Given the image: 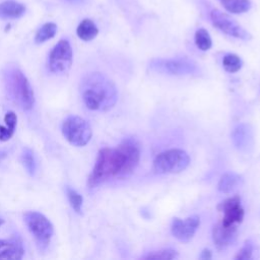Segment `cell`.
I'll return each mask as SVG.
<instances>
[{
  "mask_svg": "<svg viewBox=\"0 0 260 260\" xmlns=\"http://www.w3.org/2000/svg\"><path fill=\"white\" fill-rule=\"evenodd\" d=\"M140 159V145L135 138H125L115 148H102L88 177V187L93 188L110 179L129 177Z\"/></svg>",
  "mask_w": 260,
  "mask_h": 260,
  "instance_id": "1",
  "label": "cell"
},
{
  "mask_svg": "<svg viewBox=\"0 0 260 260\" xmlns=\"http://www.w3.org/2000/svg\"><path fill=\"white\" fill-rule=\"evenodd\" d=\"M150 67L156 71L174 75L192 74L197 70L196 64L188 59H155L151 61Z\"/></svg>",
  "mask_w": 260,
  "mask_h": 260,
  "instance_id": "9",
  "label": "cell"
},
{
  "mask_svg": "<svg viewBox=\"0 0 260 260\" xmlns=\"http://www.w3.org/2000/svg\"><path fill=\"white\" fill-rule=\"evenodd\" d=\"M190 162L186 151L172 148L158 153L153 160V170L158 174H177L184 171Z\"/></svg>",
  "mask_w": 260,
  "mask_h": 260,
  "instance_id": "3",
  "label": "cell"
},
{
  "mask_svg": "<svg viewBox=\"0 0 260 260\" xmlns=\"http://www.w3.org/2000/svg\"><path fill=\"white\" fill-rule=\"evenodd\" d=\"M242 182V178L235 173L223 174L217 184V189L222 193H230L235 190Z\"/></svg>",
  "mask_w": 260,
  "mask_h": 260,
  "instance_id": "17",
  "label": "cell"
},
{
  "mask_svg": "<svg viewBox=\"0 0 260 260\" xmlns=\"http://www.w3.org/2000/svg\"><path fill=\"white\" fill-rule=\"evenodd\" d=\"M22 160H23V165L26 168V170L28 171V173L34 174V172H35V158H34L32 152L29 149H24L23 150Z\"/></svg>",
  "mask_w": 260,
  "mask_h": 260,
  "instance_id": "25",
  "label": "cell"
},
{
  "mask_svg": "<svg viewBox=\"0 0 260 260\" xmlns=\"http://www.w3.org/2000/svg\"><path fill=\"white\" fill-rule=\"evenodd\" d=\"M14 129L15 128L10 127L8 125H0V141H6L10 139L14 133Z\"/></svg>",
  "mask_w": 260,
  "mask_h": 260,
  "instance_id": "26",
  "label": "cell"
},
{
  "mask_svg": "<svg viewBox=\"0 0 260 260\" xmlns=\"http://www.w3.org/2000/svg\"><path fill=\"white\" fill-rule=\"evenodd\" d=\"M209 17L213 26H215L223 34L244 41L251 39V35L243 26H241L230 15L218 10L217 8H212L210 10Z\"/></svg>",
  "mask_w": 260,
  "mask_h": 260,
  "instance_id": "7",
  "label": "cell"
},
{
  "mask_svg": "<svg viewBox=\"0 0 260 260\" xmlns=\"http://www.w3.org/2000/svg\"><path fill=\"white\" fill-rule=\"evenodd\" d=\"M223 8L234 14H241L247 12L251 8L250 0H218Z\"/></svg>",
  "mask_w": 260,
  "mask_h": 260,
  "instance_id": "18",
  "label": "cell"
},
{
  "mask_svg": "<svg viewBox=\"0 0 260 260\" xmlns=\"http://www.w3.org/2000/svg\"><path fill=\"white\" fill-rule=\"evenodd\" d=\"M178 256V252L174 249H162L158 251L149 252L147 255L143 256V259H154V260H171Z\"/></svg>",
  "mask_w": 260,
  "mask_h": 260,
  "instance_id": "22",
  "label": "cell"
},
{
  "mask_svg": "<svg viewBox=\"0 0 260 260\" xmlns=\"http://www.w3.org/2000/svg\"><path fill=\"white\" fill-rule=\"evenodd\" d=\"M199 225L200 218L197 215H191L185 219L175 217L172 221L171 231L176 239L182 242H188L193 238Z\"/></svg>",
  "mask_w": 260,
  "mask_h": 260,
  "instance_id": "11",
  "label": "cell"
},
{
  "mask_svg": "<svg viewBox=\"0 0 260 260\" xmlns=\"http://www.w3.org/2000/svg\"><path fill=\"white\" fill-rule=\"evenodd\" d=\"M57 32V25L54 22H46L44 23L37 31L35 36V42L37 44L45 43L46 41L55 37Z\"/></svg>",
  "mask_w": 260,
  "mask_h": 260,
  "instance_id": "19",
  "label": "cell"
},
{
  "mask_svg": "<svg viewBox=\"0 0 260 260\" xmlns=\"http://www.w3.org/2000/svg\"><path fill=\"white\" fill-rule=\"evenodd\" d=\"M232 137L235 146L240 150H246L248 147L252 146V129L247 124L238 125L233 131Z\"/></svg>",
  "mask_w": 260,
  "mask_h": 260,
  "instance_id": "13",
  "label": "cell"
},
{
  "mask_svg": "<svg viewBox=\"0 0 260 260\" xmlns=\"http://www.w3.org/2000/svg\"><path fill=\"white\" fill-rule=\"evenodd\" d=\"M200 258H202V259H209V258H211V252H210V250L204 249V250L201 252Z\"/></svg>",
  "mask_w": 260,
  "mask_h": 260,
  "instance_id": "27",
  "label": "cell"
},
{
  "mask_svg": "<svg viewBox=\"0 0 260 260\" xmlns=\"http://www.w3.org/2000/svg\"><path fill=\"white\" fill-rule=\"evenodd\" d=\"M25 12V6L14 0H5L0 3V17L18 18Z\"/></svg>",
  "mask_w": 260,
  "mask_h": 260,
  "instance_id": "15",
  "label": "cell"
},
{
  "mask_svg": "<svg viewBox=\"0 0 260 260\" xmlns=\"http://www.w3.org/2000/svg\"><path fill=\"white\" fill-rule=\"evenodd\" d=\"M72 48L67 40H60L49 55V68L54 73H65L72 65Z\"/></svg>",
  "mask_w": 260,
  "mask_h": 260,
  "instance_id": "8",
  "label": "cell"
},
{
  "mask_svg": "<svg viewBox=\"0 0 260 260\" xmlns=\"http://www.w3.org/2000/svg\"><path fill=\"white\" fill-rule=\"evenodd\" d=\"M76 34L80 40L88 42L93 40L98 36L99 28L91 19L84 18L78 24L76 28Z\"/></svg>",
  "mask_w": 260,
  "mask_h": 260,
  "instance_id": "16",
  "label": "cell"
},
{
  "mask_svg": "<svg viewBox=\"0 0 260 260\" xmlns=\"http://www.w3.org/2000/svg\"><path fill=\"white\" fill-rule=\"evenodd\" d=\"M84 105L92 111H108L117 102V88L113 81L102 73L87 74L81 83Z\"/></svg>",
  "mask_w": 260,
  "mask_h": 260,
  "instance_id": "2",
  "label": "cell"
},
{
  "mask_svg": "<svg viewBox=\"0 0 260 260\" xmlns=\"http://www.w3.org/2000/svg\"><path fill=\"white\" fill-rule=\"evenodd\" d=\"M68 2H70V3H72V4H81V3H83L85 0H67Z\"/></svg>",
  "mask_w": 260,
  "mask_h": 260,
  "instance_id": "28",
  "label": "cell"
},
{
  "mask_svg": "<svg viewBox=\"0 0 260 260\" xmlns=\"http://www.w3.org/2000/svg\"><path fill=\"white\" fill-rule=\"evenodd\" d=\"M242 65H243V62H242L241 58L238 55L233 54V53L224 55V57L222 59V66H223L224 70L228 72H231V73L239 71L241 69Z\"/></svg>",
  "mask_w": 260,
  "mask_h": 260,
  "instance_id": "20",
  "label": "cell"
},
{
  "mask_svg": "<svg viewBox=\"0 0 260 260\" xmlns=\"http://www.w3.org/2000/svg\"><path fill=\"white\" fill-rule=\"evenodd\" d=\"M195 44L201 51H207L212 46L211 38L205 28H199L195 32Z\"/></svg>",
  "mask_w": 260,
  "mask_h": 260,
  "instance_id": "21",
  "label": "cell"
},
{
  "mask_svg": "<svg viewBox=\"0 0 260 260\" xmlns=\"http://www.w3.org/2000/svg\"><path fill=\"white\" fill-rule=\"evenodd\" d=\"M3 222H4V220H3L2 218H0V225H2V224H3Z\"/></svg>",
  "mask_w": 260,
  "mask_h": 260,
  "instance_id": "29",
  "label": "cell"
},
{
  "mask_svg": "<svg viewBox=\"0 0 260 260\" xmlns=\"http://www.w3.org/2000/svg\"><path fill=\"white\" fill-rule=\"evenodd\" d=\"M24 222L34 236L36 242L41 247H47L54 234V229L51 221L38 211H26L23 214Z\"/></svg>",
  "mask_w": 260,
  "mask_h": 260,
  "instance_id": "6",
  "label": "cell"
},
{
  "mask_svg": "<svg viewBox=\"0 0 260 260\" xmlns=\"http://www.w3.org/2000/svg\"><path fill=\"white\" fill-rule=\"evenodd\" d=\"M217 210L223 214L219 221L223 225H238L244 219L245 212L239 196L230 197L223 200L217 205Z\"/></svg>",
  "mask_w": 260,
  "mask_h": 260,
  "instance_id": "10",
  "label": "cell"
},
{
  "mask_svg": "<svg viewBox=\"0 0 260 260\" xmlns=\"http://www.w3.org/2000/svg\"><path fill=\"white\" fill-rule=\"evenodd\" d=\"M238 238V225H223L217 222L212 229V239L218 250H224L233 245Z\"/></svg>",
  "mask_w": 260,
  "mask_h": 260,
  "instance_id": "12",
  "label": "cell"
},
{
  "mask_svg": "<svg viewBox=\"0 0 260 260\" xmlns=\"http://www.w3.org/2000/svg\"><path fill=\"white\" fill-rule=\"evenodd\" d=\"M62 133L66 140L74 146H84L92 135L89 124L78 116H70L64 120Z\"/></svg>",
  "mask_w": 260,
  "mask_h": 260,
  "instance_id": "5",
  "label": "cell"
},
{
  "mask_svg": "<svg viewBox=\"0 0 260 260\" xmlns=\"http://www.w3.org/2000/svg\"><path fill=\"white\" fill-rule=\"evenodd\" d=\"M24 250L17 240H0V259H21Z\"/></svg>",
  "mask_w": 260,
  "mask_h": 260,
  "instance_id": "14",
  "label": "cell"
},
{
  "mask_svg": "<svg viewBox=\"0 0 260 260\" xmlns=\"http://www.w3.org/2000/svg\"><path fill=\"white\" fill-rule=\"evenodd\" d=\"M66 194H67V197H68V200L70 202L71 207L77 213H80L81 212V207H82V202H83L82 196L70 187L66 188Z\"/></svg>",
  "mask_w": 260,
  "mask_h": 260,
  "instance_id": "23",
  "label": "cell"
},
{
  "mask_svg": "<svg viewBox=\"0 0 260 260\" xmlns=\"http://www.w3.org/2000/svg\"><path fill=\"white\" fill-rule=\"evenodd\" d=\"M254 251V247L251 241H246L244 246L240 249V251L235 256V259L237 260H248L252 258V254Z\"/></svg>",
  "mask_w": 260,
  "mask_h": 260,
  "instance_id": "24",
  "label": "cell"
},
{
  "mask_svg": "<svg viewBox=\"0 0 260 260\" xmlns=\"http://www.w3.org/2000/svg\"><path fill=\"white\" fill-rule=\"evenodd\" d=\"M9 91L15 102L23 110H29L34 106V90L26 76L19 69H12L8 74Z\"/></svg>",
  "mask_w": 260,
  "mask_h": 260,
  "instance_id": "4",
  "label": "cell"
}]
</instances>
